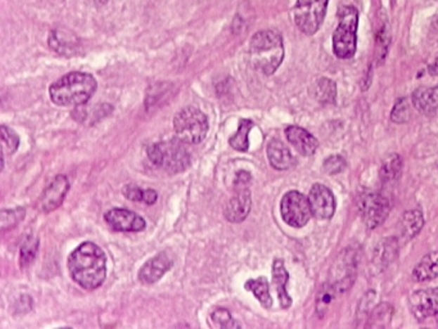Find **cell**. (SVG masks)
Listing matches in <instances>:
<instances>
[{"label":"cell","mask_w":438,"mask_h":329,"mask_svg":"<svg viewBox=\"0 0 438 329\" xmlns=\"http://www.w3.org/2000/svg\"><path fill=\"white\" fill-rule=\"evenodd\" d=\"M97 90V80L90 74L71 72L53 82L49 94L57 105H82L86 103Z\"/></svg>","instance_id":"3957f363"},{"label":"cell","mask_w":438,"mask_h":329,"mask_svg":"<svg viewBox=\"0 0 438 329\" xmlns=\"http://www.w3.org/2000/svg\"><path fill=\"white\" fill-rule=\"evenodd\" d=\"M245 288L247 291L252 292L255 297L260 301L261 305L265 309H270L273 307V299L270 295L266 278L259 277L256 279H250L245 282Z\"/></svg>","instance_id":"7402d4cb"},{"label":"cell","mask_w":438,"mask_h":329,"mask_svg":"<svg viewBox=\"0 0 438 329\" xmlns=\"http://www.w3.org/2000/svg\"><path fill=\"white\" fill-rule=\"evenodd\" d=\"M174 260L167 252H161L146 262L139 270L138 278L143 285H153L171 269Z\"/></svg>","instance_id":"5bb4252c"},{"label":"cell","mask_w":438,"mask_h":329,"mask_svg":"<svg viewBox=\"0 0 438 329\" xmlns=\"http://www.w3.org/2000/svg\"><path fill=\"white\" fill-rule=\"evenodd\" d=\"M400 170H401V160L397 155H394L392 157L388 158L386 164H383L380 176L385 181L394 179L400 174Z\"/></svg>","instance_id":"f1b7e54d"},{"label":"cell","mask_w":438,"mask_h":329,"mask_svg":"<svg viewBox=\"0 0 438 329\" xmlns=\"http://www.w3.org/2000/svg\"><path fill=\"white\" fill-rule=\"evenodd\" d=\"M105 221L116 232H141L146 229V220L133 211L112 209L105 214Z\"/></svg>","instance_id":"4fadbf2b"},{"label":"cell","mask_w":438,"mask_h":329,"mask_svg":"<svg viewBox=\"0 0 438 329\" xmlns=\"http://www.w3.org/2000/svg\"><path fill=\"white\" fill-rule=\"evenodd\" d=\"M122 193L127 197L129 201H133V202H143V198H144V191L141 188L135 187L131 184H127V187L122 189Z\"/></svg>","instance_id":"836d02e7"},{"label":"cell","mask_w":438,"mask_h":329,"mask_svg":"<svg viewBox=\"0 0 438 329\" xmlns=\"http://www.w3.org/2000/svg\"><path fill=\"white\" fill-rule=\"evenodd\" d=\"M410 309L416 319L424 321L434 316L438 324V288H428L413 293L410 297Z\"/></svg>","instance_id":"7c38bea8"},{"label":"cell","mask_w":438,"mask_h":329,"mask_svg":"<svg viewBox=\"0 0 438 329\" xmlns=\"http://www.w3.org/2000/svg\"><path fill=\"white\" fill-rule=\"evenodd\" d=\"M359 209L365 225L374 229L382 224L389 212V202L386 197L377 192H366L359 200Z\"/></svg>","instance_id":"9c48e42d"},{"label":"cell","mask_w":438,"mask_h":329,"mask_svg":"<svg viewBox=\"0 0 438 329\" xmlns=\"http://www.w3.org/2000/svg\"><path fill=\"white\" fill-rule=\"evenodd\" d=\"M329 0H297L293 18L304 35L316 34L327 15Z\"/></svg>","instance_id":"52a82bcc"},{"label":"cell","mask_w":438,"mask_h":329,"mask_svg":"<svg viewBox=\"0 0 438 329\" xmlns=\"http://www.w3.org/2000/svg\"><path fill=\"white\" fill-rule=\"evenodd\" d=\"M285 135L288 142L304 156H311L319 147L318 139L302 127H288L285 129Z\"/></svg>","instance_id":"2e32d148"},{"label":"cell","mask_w":438,"mask_h":329,"mask_svg":"<svg viewBox=\"0 0 438 329\" xmlns=\"http://www.w3.org/2000/svg\"><path fill=\"white\" fill-rule=\"evenodd\" d=\"M284 60L282 35L274 30L259 31L250 44V60L264 75H273Z\"/></svg>","instance_id":"7a4b0ae2"},{"label":"cell","mask_w":438,"mask_h":329,"mask_svg":"<svg viewBox=\"0 0 438 329\" xmlns=\"http://www.w3.org/2000/svg\"><path fill=\"white\" fill-rule=\"evenodd\" d=\"M186 144L179 138L152 144L148 147L149 160L170 174L184 172L191 164V153Z\"/></svg>","instance_id":"277c9868"},{"label":"cell","mask_w":438,"mask_h":329,"mask_svg":"<svg viewBox=\"0 0 438 329\" xmlns=\"http://www.w3.org/2000/svg\"><path fill=\"white\" fill-rule=\"evenodd\" d=\"M211 321H212L214 327H217V328H236V327H239V324L233 319L231 313L223 307L216 309L215 311L211 314Z\"/></svg>","instance_id":"4316f807"},{"label":"cell","mask_w":438,"mask_h":329,"mask_svg":"<svg viewBox=\"0 0 438 329\" xmlns=\"http://www.w3.org/2000/svg\"><path fill=\"white\" fill-rule=\"evenodd\" d=\"M281 214L285 224L293 228H302L311 217V207L309 198L297 191H290L283 195Z\"/></svg>","instance_id":"ba28073f"},{"label":"cell","mask_w":438,"mask_h":329,"mask_svg":"<svg viewBox=\"0 0 438 329\" xmlns=\"http://www.w3.org/2000/svg\"><path fill=\"white\" fill-rule=\"evenodd\" d=\"M288 271L284 266V262L279 259L275 260L273 264V283L276 288L278 299L283 309H290L292 307V299L287 292V283H288Z\"/></svg>","instance_id":"ac0fdd59"},{"label":"cell","mask_w":438,"mask_h":329,"mask_svg":"<svg viewBox=\"0 0 438 329\" xmlns=\"http://www.w3.org/2000/svg\"><path fill=\"white\" fill-rule=\"evenodd\" d=\"M315 98L323 105H333L337 97V86L335 82L327 77H319L314 85Z\"/></svg>","instance_id":"cb8c5ba5"},{"label":"cell","mask_w":438,"mask_h":329,"mask_svg":"<svg viewBox=\"0 0 438 329\" xmlns=\"http://www.w3.org/2000/svg\"><path fill=\"white\" fill-rule=\"evenodd\" d=\"M269 162L276 170H287L295 164V157L290 148L284 143L273 139L270 141L266 148Z\"/></svg>","instance_id":"e0dca14e"},{"label":"cell","mask_w":438,"mask_h":329,"mask_svg":"<svg viewBox=\"0 0 438 329\" xmlns=\"http://www.w3.org/2000/svg\"><path fill=\"white\" fill-rule=\"evenodd\" d=\"M157 201V193L153 189H146L144 191V198L143 202L147 205H153Z\"/></svg>","instance_id":"e575fe53"},{"label":"cell","mask_w":438,"mask_h":329,"mask_svg":"<svg viewBox=\"0 0 438 329\" xmlns=\"http://www.w3.org/2000/svg\"><path fill=\"white\" fill-rule=\"evenodd\" d=\"M70 274L85 290H96L107 276V259L101 247L85 242L68 257Z\"/></svg>","instance_id":"6da1fadb"},{"label":"cell","mask_w":438,"mask_h":329,"mask_svg":"<svg viewBox=\"0 0 438 329\" xmlns=\"http://www.w3.org/2000/svg\"><path fill=\"white\" fill-rule=\"evenodd\" d=\"M408 117H410V110H408V101L400 99L394 105L391 119L397 124H404L408 120Z\"/></svg>","instance_id":"d6a6232c"},{"label":"cell","mask_w":438,"mask_h":329,"mask_svg":"<svg viewBox=\"0 0 438 329\" xmlns=\"http://www.w3.org/2000/svg\"><path fill=\"white\" fill-rule=\"evenodd\" d=\"M413 103L419 112L433 116L438 113V91L432 88H420L413 94Z\"/></svg>","instance_id":"d6986e66"},{"label":"cell","mask_w":438,"mask_h":329,"mask_svg":"<svg viewBox=\"0 0 438 329\" xmlns=\"http://www.w3.org/2000/svg\"><path fill=\"white\" fill-rule=\"evenodd\" d=\"M70 189V183L65 175H57L52 183L46 187L40 198V209L44 212H51L60 207L65 201V197Z\"/></svg>","instance_id":"9a60e30c"},{"label":"cell","mask_w":438,"mask_h":329,"mask_svg":"<svg viewBox=\"0 0 438 329\" xmlns=\"http://www.w3.org/2000/svg\"><path fill=\"white\" fill-rule=\"evenodd\" d=\"M37 246H39V242H37V238H34L31 236L25 240V243L21 247V260H20L22 266H26L32 262L35 254H37Z\"/></svg>","instance_id":"f546056e"},{"label":"cell","mask_w":438,"mask_h":329,"mask_svg":"<svg viewBox=\"0 0 438 329\" xmlns=\"http://www.w3.org/2000/svg\"><path fill=\"white\" fill-rule=\"evenodd\" d=\"M107 1H108V0H93V3H94L96 6H103Z\"/></svg>","instance_id":"d590c367"},{"label":"cell","mask_w":438,"mask_h":329,"mask_svg":"<svg viewBox=\"0 0 438 329\" xmlns=\"http://www.w3.org/2000/svg\"><path fill=\"white\" fill-rule=\"evenodd\" d=\"M174 130L180 141L186 144H198L207 135V117L195 107H186L174 117Z\"/></svg>","instance_id":"8992f818"},{"label":"cell","mask_w":438,"mask_h":329,"mask_svg":"<svg viewBox=\"0 0 438 329\" xmlns=\"http://www.w3.org/2000/svg\"><path fill=\"white\" fill-rule=\"evenodd\" d=\"M335 292H337V287L333 285H326L323 287V290L320 291L318 299H316V311L320 316L326 315L328 309L332 305L333 299L335 297Z\"/></svg>","instance_id":"484cf974"},{"label":"cell","mask_w":438,"mask_h":329,"mask_svg":"<svg viewBox=\"0 0 438 329\" xmlns=\"http://www.w3.org/2000/svg\"><path fill=\"white\" fill-rule=\"evenodd\" d=\"M0 134H1V143H3V150L7 152L9 155L15 153L18 144H20V136L15 134L12 129L1 125L0 127Z\"/></svg>","instance_id":"83f0119b"},{"label":"cell","mask_w":438,"mask_h":329,"mask_svg":"<svg viewBox=\"0 0 438 329\" xmlns=\"http://www.w3.org/2000/svg\"><path fill=\"white\" fill-rule=\"evenodd\" d=\"M252 127L253 122L251 120L243 119V120L239 121L237 133L229 139L231 148L239 150V152H247L248 147H250L248 135H250V131L252 130Z\"/></svg>","instance_id":"d4e9b609"},{"label":"cell","mask_w":438,"mask_h":329,"mask_svg":"<svg viewBox=\"0 0 438 329\" xmlns=\"http://www.w3.org/2000/svg\"><path fill=\"white\" fill-rule=\"evenodd\" d=\"M359 12L355 7L346 6L338 11V26L333 34V51L341 60L355 56L357 46Z\"/></svg>","instance_id":"5b68a950"},{"label":"cell","mask_w":438,"mask_h":329,"mask_svg":"<svg viewBox=\"0 0 438 329\" xmlns=\"http://www.w3.org/2000/svg\"><path fill=\"white\" fill-rule=\"evenodd\" d=\"M25 217V209H15L11 211H1V226L3 229L12 228Z\"/></svg>","instance_id":"1f68e13d"},{"label":"cell","mask_w":438,"mask_h":329,"mask_svg":"<svg viewBox=\"0 0 438 329\" xmlns=\"http://www.w3.org/2000/svg\"><path fill=\"white\" fill-rule=\"evenodd\" d=\"M324 172H327L328 175H337L340 172H343L346 169V161L342 156H330L324 161Z\"/></svg>","instance_id":"4dcf8cb0"},{"label":"cell","mask_w":438,"mask_h":329,"mask_svg":"<svg viewBox=\"0 0 438 329\" xmlns=\"http://www.w3.org/2000/svg\"><path fill=\"white\" fill-rule=\"evenodd\" d=\"M77 43H79L77 38L68 31L54 30L49 35V46L53 51L63 56L74 54Z\"/></svg>","instance_id":"ffe728a7"},{"label":"cell","mask_w":438,"mask_h":329,"mask_svg":"<svg viewBox=\"0 0 438 329\" xmlns=\"http://www.w3.org/2000/svg\"><path fill=\"white\" fill-rule=\"evenodd\" d=\"M418 282H425L438 277V251L425 254L413 271Z\"/></svg>","instance_id":"44dd1931"},{"label":"cell","mask_w":438,"mask_h":329,"mask_svg":"<svg viewBox=\"0 0 438 329\" xmlns=\"http://www.w3.org/2000/svg\"><path fill=\"white\" fill-rule=\"evenodd\" d=\"M309 203L314 217L329 220L335 212V198L332 191L323 184H314L309 193Z\"/></svg>","instance_id":"8fae6325"},{"label":"cell","mask_w":438,"mask_h":329,"mask_svg":"<svg viewBox=\"0 0 438 329\" xmlns=\"http://www.w3.org/2000/svg\"><path fill=\"white\" fill-rule=\"evenodd\" d=\"M250 184L234 181V195L225 209V217L231 223H242L248 217L251 211V192L248 189Z\"/></svg>","instance_id":"30bf717a"},{"label":"cell","mask_w":438,"mask_h":329,"mask_svg":"<svg viewBox=\"0 0 438 329\" xmlns=\"http://www.w3.org/2000/svg\"><path fill=\"white\" fill-rule=\"evenodd\" d=\"M424 225L423 214L419 209H411L404 214L401 221V233L405 238H414L422 231Z\"/></svg>","instance_id":"603a6c76"}]
</instances>
